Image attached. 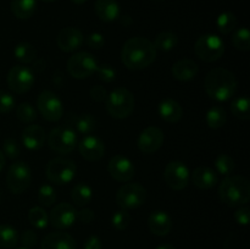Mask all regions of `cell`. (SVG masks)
Here are the masks:
<instances>
[{"instance_id": "obj_4", "label": "cell", "mask_w": 250, "mask_h": 249, "mask_svg": "<svg viewBox=\"0 0 250 249\" xmlns=\"http://www.w3.org/2000/svg\"><path fill=\"white\" fill-rule=\"evenodd\" d=\"M106 110L114 119L124 120L134 110V95L127 88L119 87L106 97Z\"/></svg>"}, {"instance_id": "obj_21", "label": "cell", "mask_w": 250, "mask_h": 249, "mask_svg": "<svg viewBox=\"0 0 250 249\" xmlns=\"http://www.w3.org/2000/svg\"><path fill=\"white\" fill-rule=\"evenodd\" d=\"M45 131L38 124H29L22 132V143L28 150H39L45 144Z\"/></svg>"}, {"instance_id": "obj_41", "label": "cell", "mask_w": 250, "mask_h": 249, "mask_svg": "<svg viewBox=\"0 0 250 249\" xmlns=\"http://www.w3.org/2000/svg\"><path fill=\"white\" fill-rule=\"evenodd\" d=\"M2 153L7 158L16 159L21 154V149H20L19 143L14 138H6L4 142V145H2Z\"/></svg>"}, {"instance_id": "obj_42", "label": "cell", "mask_w": 250, "mask_h": 249, "mask_svg": "<svg viewBox=\"0 0 250 249\" xmlns=\"http://www.w3.org/2000/svg\"><path fill=\"white\" fill-rule=\"evenodd\" d=\"M15 107V98L9 92L0 90V114H7Z\"/></svg>"}, {"instance_id": "obj_10", "label": "cell", "mask_w": 250, "mask_h": 249, "mask_svg": "<svg viewBox=\"0 0 250 249\" xmlns=\"http://www.w3.org/2000/svg\"><path fill=\"white\" fill-rule=\"evenodd\" d=\"M98 66L99 65L97 62V59L87 51L73 54L67 61L68 73L77 80L90 77L97 71Z\"/></svg>"}, {"instance_id": "obj_23", "label": "cell", "mask_w": 250, "mask_h": 249, "mask_svg": "<svg viewBox=\"0 0 250 249\" xmlns=\"http://www.w3.org/2000/svg\"><path fill=\"white\" fill-rule=\"evenodd\" d=\"M217 173L208 166H199L192 172V182L199 189H210L217 183Z\"/></svg>"}, {"instance_id": "obj_44", "label": "cell", "mask_w": 250, "mask_h": 249, "mask_svg": "<svg viewBox=\"0 0 250 249\" xmlns=\"http://www.w3.org/2000/svg\"><path fill=\"white\" fill-rule=\"evenodd\" d=\"M85 43H87V45L92 49H97V50L98 49H102L105 44L104 36H103L102 33H99V32L90 33L89 36L87 37V39H85Z\"/></svg>"}, {"instance_id": "obj_47", "label": "cell", "mask_w": 250, "mask_h": 249, "mask_svg": "<svg viewBox=\"0 0 250 249\" xmlns=\"http://www.w3.org/2000/svg\"><path fill=\"white\" fill-rule=\"evenodd\" d=\"M90 97H92L93 100H95L98 103L104 102V100H106L107 97L106 89L103 85H95V87H93L90 89Z\"/></svg>"}, {"instance_id": "obj_14", "label": "cell", "mask_w": 250, "mask_h": 249, "mask_svg": "<svg viewBox=\"0 0 250 249\" xmlns=\"http://www.w3.org/2000/svg\"><path fill=\"white\" fill-rule=\"evenodd\" d=\"M76 220H77V210L68 203H59L55 208H53L49 215V222L51 226L58 229L70 228Z\"/></svg>"}, {"instance_id": "obj_8", "label": "cell", "mask_w": 250, "mask_h": 249, "mask_svg": "<svg viewBox=\"0 0 250 249\" xmlns=\"http://www.w3.org/2000/svg\"><path fill=\"white\" fill-rule=\"evenodd\" d=\"M32 172L23 161H16L9 167L6 173V186L14 194H22L31 186Z\"/></svg>"}, {"instance_id": "obj_7", "label": "cell", "mask_w": 250, "mask_h": 249, "mask_svg": "<svg viewBox=\"0 0 250 249\" xmlns=\"http://www.w3.org/2000/svg\"><path fill=\"white\" fill-rule=\"evenodd\" d=\"M146 200V189L137 182L125 183L116 193V203L121 209H136Z\"/></svg>"}, {"instance_id": "obj_36", "label": "cell", "mask_w": 250, "mask_h": 249, "mask_svg": "<svg viewBox=\"0 0 250 249\" xmlns=\"http://www.w3.org/2000/svg\"><path fill=\"white\" fill-rule=\"evenodd\" d=\"M232 44L237 50L249 51L250 49V33L247 27H241L232 36Z\"/></svg>"}, {"instance_id": "obj_13", "label": "cell", "mask_w": 250, "mask_h": 249, "mask_svg": "<svg viewBox=\"0 0 250 249\" xmlns=\"http://www.w3.org/2000/svg\"><path fill=\"white\" fill-rule=\"evenodd\" d=\"M164 178L171 189L182 190L187 187L190 181L189 168L182 161H170L165 167Z\"/></svg>"}, {"instance_id": "obj_5", "label": "cell", "mask_w": 250, "mask_h": 249, "mask_svg": "<svg viewBox=\"0 0 250 249\" xmlns=\"http://www.w3.org/2000/svg\"><path fill=\"white\" fill-rule=\"evenodd\" d=\"M76 172H77L76 164L66 158L51 159L45 168L48 180L59 186L70 183L76 177Z\"/></svg>"}, {"instance_id": "obj_25", "label": "cell", "mask_w": 250, "mask_h": 249, "mask_svg": "<svg viewBox=\"0 0 250 249\" xmlns=\"http://www.w3.org/2000/svg\"><path fill=\"white\" fill-rule=\"evenodd\" d=\"M159 115L168 124H177L183 116V109L175 99H164L159 104Z\"/></svg>"}, {"instance_id": "obj_1", "label": "cell", "mask_w": 250, "mask_h": 249, "mask_svg": "<svg viewBox=\"0 0 250 249\" xmlns=\"http://www.w3.org/2000/svg\"><path fill=\"white\" fill-rule=\"evenodd\" d=\"M156 53L153 42L144 37H133L122 46L121 60L128 70H143L155 61Z\"/></svg>"}, {"instance_id": "obj_28", "label": "cell", "mask_w": 250, "mask_h": 249, "mask_svg": "<svg viewBox=\"0 0 250 249\" xmlns=\"http://www.w3.org/2000/svg\"><path fill=\"white\" fill-rule=\"evenodd\" d=\"M93 198V190L89 185L84 182H80L72 188L71 192V199L77 207H85L89 204Z\"/></svg>"}, {"instance_id": "obj_40", "label": "cell", "mask_w": 250, "mask_h": 249, "mask_svg": "<svg viewBox=\"0 0 250 249\" xmlns=\"http://www.w3.org/2000/svg\"><path fill=\"white\" fill-rule=\"evenodd\" d=\"M129 222H131V215L127 212V210L124 209L115 212L111 217L112 226L117 231H124V229H126L129 226Z\"/></svg>"}, {"instance_id": "obj_48", "label": "cell", "mask_w": 250, "mask_h": 249, "mask_svg": "<svg viewBox=\"0 0 250 249\" xmlns=\"http://www.w3.org/2000/svg\"><path fill=\"white\" fill-rule=\"evenodd\" d=\"M94 212L90 209H87V208H83L82 210L77 211V219L80 220L82 224H90V222L94 220Z\"/></svg>"}, {"instance_id": "obj_46", "label": "cell", "mask_w": 250, "mask_h": 249, "mask_svg": "<svg viewBox=\"0 0 250 249\" xmlns=\"http://www.w3.org/2000/svg\"><path fill=\"white\" fill-rule=\"evenodd\" d=\"M21 243L23 244V247H26V248H31V247L36 246L37 243L36 232L32 231V229H27V231H24L21 236Z\"/></svg>"}, {"instance_id": "obj_53", "label": "cell", "mask_w": 250, "mask_h": 249, "mask_svg": "<svg viewBox=\"0 0 250 249\" xmlns=\"http://www.w3.org/2000/svg\"><path fill=\"white\" fill-rule=\"evenodd\" d=\"M41 1H43V2H54L55 0H41Z\"/></svg>"}, {"instance_id": "obj_24", "label": "cell", "mask_w": 250, "mask_h": 249, "mask_svg": "<svg viewBox=\"0 0 250 249\" xmlns=\"http://www.w3.org/2000/svg\"><path fill=\"white\" fill-rule=\"evenodd\" d=\"M171 71H172V75L176 80L188 82L197 76L199 67H198L197 62L190 60V59H181L173 63Z\"/></svg>"}, {"instance_id": "obj_35", "label": "cell", "mask_w": 250, "mask_h": 249, "mask_svg": "<svg viewBox=\"0 0 250 249\" xmlns=\"http://www.w3.org/2000/svg\"><path fill=\"white\" fill-rule=\"evenodd\" d=\"M28 220L32 226L38 229H44L49 224V216L44 208L33 207L28 211Z\"/></svg>"}, {"instance_id": "obj_15", "label": "cell", "mask_w": 250, "mask_h": 249, "mask_svg": "<svg viewBox=\"0 0 250 249\" xmlns=\"http://www.w3.org/2000/svg\"><path fill=\"white\" fill-rule=\"evenodd\" d=\"M107 171L114 180L119 182H129L133 178L136 168L128 158L124 155H115L107 164Z\"/></svg>"}, {"instance_id": "obj_18", "label": "cell", "mask_w": 250, "mask_h": 249, "mask_svg": "<svg viewBox=\"0 0 250 249\" xmlns=\"http://www.w3.org/2000/svg\"><path fill=\"white\" fill-rule=\"evenodd\" d=\"M77 145L82 158L88 161L100 160L105 154L104 142L95 136H85Z\"/></svg>"}, {"instance_id": "obj_38", "label": "cell", "mask_w": 250, "mask_h": 249, "mask_svg": "<svg viewBox=\"0 0 250 249\" xmlns=\"http://www.w3.org/2000/svg\"><path fill=\"white\" fill-rule=\"evenodd\" d=\"M58 195L56 190L51 187L50 185H43L38 190V202L41 203L42 207H51L55 204Z\"/></svg>"}, {"instance_id": "obj_2", "label": "cell", "mask_w": 250, "mask_h": 249, "mask_svg": "<svg viewBox=\"0 0 250 249\" xmlns=\"http://www.w3.org/2000/svg\"><path fill=\"white\" fill-rule=\"evenodd\" d=\"M204 85L208 95L211 99L216 102H227L236 94L238 82L231 71L217 67L208 72Z\"/></svg>"}, {"instance_id": "obj_49", "label": "cell", "mask_w": 250, "mask_h": 249, "mask_svg": "<svg viewBox=\"0 0 250 249\" xmlns=\"http://www.w3.org/2000/svg\"><path fill=\"white\" fill-rule=\"evenodd\" d=\"M102 241L98 236H90L88 237L87 241L84 242L83 249H102Z\"/></svg>"}, {"instance_id": "obj_34", "label": "cell", "mask_w": 250, "mask_h": 249, "mask_svg": "<svg viewBox=\"0 0 250 249\" xmlns=\"http://www.w3.org/2000/svg\"><path fill=\"white\" fill-rule=\"evenodd\" d=\"M237 17L233 12L225 11L221 15H219L216 20V26L219 32L222 34H229L233 32L237 27Z\"/></svg>"}, {"instance_id": "obj_37", "label": "cell", "mask_w": 250, "mask_h": 249, "mask_svg": "<svg viewBox=\"0 0 250 249\" xmlns=\"http://www.w3.org/2000/svg\"><path fill=\"white\" fill-rule=\"evenodd\" d=\"M215 167H216L217 173L222 176H229L236 168V163L233 158H231L227 154H221L215 160Z\"/></svg>"}, {"instance_id": "obj_31", "label": "cell", "mask_w": 250, "mask_h": 249, "mask_svg": "<svg viewBox=\"0 0 250 249\" xmlns=\"http://www.w3.org/2000/svg\"><path fill=\"white\" fill-rule=\"evenodd\" d=\"M19 242V233L11 225H0V247L2 248H14Z\"/></svg>"}, {"instance_id": "obj_12", "label": "cell", "mask_w": 250, "mask_h": 249, "mask_svg": "<svg viewBox=\"0 0 250 249\" xmlns=\"http://www.w3.org/2000/svg\"><path fill=\"white\" fill-rule=\"evenodd\" d=\"M10 90L17 94L29 92L34 84V75L27 66L16 65L9 71L6 77Z\"/></svg>"}, {"instance_id": "obj_26", "label": "cell", "mask_w": 250, "mask_h": 249, "mask_svg": "<svg viewBox=\"0 0 250 249\" xmlns=\"http://www.w3.org/2000/svg\"><path fill=\"white\" fill-rule=\"evenodd\" d=\"M94 10L97 16L104 22L115 21L120 15V6L116 0H95Z\"/></svg>"}, {"instance_id": "obj_43", "label": "cell", "mask_w": 250, "mask_h": 249, "mask_svg": "<svg viewBox=\"0 0 250 249\" xmlns=\"http://www.w3.org/2000/svg\"><path fill=\"white\" fill-rule=\"evenodd\" d=\"M97 75L98 77L102 81H104L105 83H111L114 82L115 78H116V70L114 67H111L110 65H102L97 67Z\"/></svg>"}, {"instance_id": "obj_30", "label": "cell", "mask_w": 250, "mask_h": 249, "mask_svg": "<svg viewBox=\"0 0 250 249\" xmlns=\"http://www.w3.org/2000/svg\"><path fill=\"white\" fill-rule=\"evenodd\" d=\"M231 111L234 117L239 120H247L250 119V100L247 95H242V97L236 98L232 100L231 103Z\"/></svg>"}, {"instance_id": "obj_22", "label": "cell", "mask_w": 250, "mask_h": 249, "mask_svg": "<svg viewBox=\"0 0 250 249\" xmlns=\"http://www.w3.org/2000/svg\"><path fill=\"white\" fill-rule=\"evenodd\" d=\"M67 126L81 134H89L97 127V120L92 114H71L67 117Z\"/></svg>"}, {"instance_id": "obj_11", "label": "cell", "mask_w": 250, "mask_h": 249, "mask_svg": "<svg viewBox=\"0 0 250 249\" xmlns=\"http://www.w3.org/2000/svg\"><path fill=\"white\" fill-rule=\"evenodd\" d=\"M37 107L46 121L55 122L62 117L63 106L60 98L51 90H44L37 98Z\"/></svg>"}, {"instance_id": "obj_50", "label": "cell", "mask_w": 250, "mask_h": 249, "mask_svg": "<svg viewBox=\"0 0 250 249\" xmlns=\"http://www.w3.org/2000/svg\"><path fill=\"white\" fill-rule=\"evenodd\" d=\"M5 163H6V158H5L4 153L0 150V172H1L2 168L5 167Z\"/></svg>"}, {"instance_id": "obj_20", "label": "cell", "mask_w": 250, "mask_h": 249, "mask_svg": "<svg viewBox=\"0 0 250 249\" xmlns=\"http://www.w3.org/2000/svg\"><path fill=\"white\" fill-rule=\"evenodd\" d=\"M42 249H76V241L71 234L58 231L46 234L41 244Z\"/></svg>"}, {"instance_id": "obj_19", "label": "cell", "mask_w": 250, "mask_h": 249, "mask_svg": "<svg viewBox=\"0 0 250 249\" xmlns=\"http://www.w3.org/2000/svg\"><path fill=\"white\" fill-rule=\"evenodd\" d=\"M148 225L150 232L155 236H167L172 229V219L166 211L156 210V211L151 212L149 216Z\"/></svg>"}, {"instance_id": "obj_3", "label": "cell", "mask_w": 250, "mask_h": 249, "mask_svg": "<svg viewBox=\"0 0 250 249\" xmlns=\"http://www.w3.org/2000/svg\"><path fill=\"white\" fill-rule=\"evenodd\" d=\"M219 197L222 203L232 208L246 205L250 199V182L241 175L227 176L219 186Z\"/></svg>"}, {"instance_id": "obj_6", "label": "cell", "mask_w": 250, "mask_h": 249, "mask_svg": "<svg viewBox=\"0 0 250 249\" xmlns=\"http://www.w3.org/2000/svg\"><path fill=\"white\" fill-rule=\"evenodd\" d=\"M194 53L205 62H214L224 55V41L216 34H204L195 42Z\"/></svg>"}, {"instance_id": "obj_52", "label": "cell", "mask_w": 250, "mask_h": 249, "mask_svg": "<svg viewBox=\"0 0 250 249\" xmlns=\"http://www.w3.org/2000/svg\"><path fill=\"white\" fill-rule=\"evenodd\" d=\"M71 1H72L73 4H76V5H82V4H84L87 0H71Z\"/></svg>"}, {"instance_id": "obj_51", "label": "cell", "mask_w": 250, "mask_h": 249, "mask_svg": "<svg viewBox=\"0 0 250 249\" xmlns=\"http://www.w3.org/2000/svg\"><path fill=\"white\" fill-rule=\"evenodd\" d=\"M156 249H176V248L172 246V244L165 243V244H161V246H159Z\"/></svg>"}, {"instance_id": "obj_39", "label": "cell", "mask_w": 250, "mask_h": 249, "mask_svg": "<svg viewBox=\"0 0 250 249\" xmlns=\"http://www.w3.org/2000/svg\"><path fill=\"white\" fill-rule=\"evenodd\" d=\"M16 116L24 124H32L37 119V112L32 104H29V103H21L16 107Z\"/></svg>"}, {"instance_id": "obj_17", "label": "cell", "mask_w": 250, "mask_h": 249, "mask_svg": "<svg viewBox=\"0 0 250 249\" xmlns=\"http://www.w3.org/2000/svg\"><path fill=\"white\" fill-rule=\"evenodd\" d=\"M84 42V37L80 29L75 27H66L59 32L56 37V44L59 49L65 53H72L80 49Z\"/></svg>"}, {"instance_id": "obj_45", "label": "cell", "mask_w": 250, "mask_h": 249, "mask_svg": "<svg viewBox=\"0 0 250 249\" xmlns=\"http://www.w3.org/2000/svg\"><path fill=\"white\" fill-rule=\"evenodd\" d=\"M234 220L238 225H242V226H247L249 224L250 220V209L248 207H244L242 205L241 208L237 209V211L234 212Z\"/></svg>"}, {"instance_id": "obj_29", "label": "cell", "mask_w": 250, "mask_h": 249, "mask_svg": "<svg viewBox=\"0 0 250 249\" xmlns=\"http://www.w3.org/2000/svg\"><path fill=\"white\" fill-rule=\"evenodd\" d=\"M14 55L20 62L31 63L37 59V50L28 42H21L15 46Z\"/></svg>"}, {"instance_id": "obj_9", "label": "cell", "mask_w": 250, "mask_h": 249, "mask_svg": "<svg viewBox=\"0 0 250 249\" xmlns=\"http://www.w3.org/2000/svg\"><path fill=\"white\" fill-rule=\"evenodd\" d=\"M48 144L51 150L59 154H68L77 146V134L68 126L53 128L48 136Z\"/></svg>"}, {"instance_id": "obj_33", "label": "cell", "mask_w": 250, "mask_h": 249, "mask_svg": "<svg viewBox=\"0 0 250 249\" xmlns=\"http://www.w3.org/2000/svg\"><path fill=\"white\" fill-rule=\"evenodd\" d=\"M178 43V37L172 32H161L155 37L154 41V46L156 50L168 51L176 48Z\"/></svg>"}, {"instance_id": "obj_32", "label": "cell", "mask_w": 250, "mask_h": 249, "mask_svg": "<svg viewBox=\"0 0 250 249\" xmlns=\"http://www.w3.org/2000/svg\"><path fill=\"white\" fill-rule=\"evenodd\" d=\"M227 121V114L224 107L212 106L207 112V124L210 128L219 129L224 127Z\"/></svg>"}, {"instance_id": "obj_54", "label": "cell", "mask_w": 250, "mask_h": 249, "mask_svg": "<svg viewBox=\"0 0 250 249\" xmlns=\"http://www.w3.org/2000/svg\"><path fill=\"white\" fill-rule=\"evenodd\" d=\"M16 249H29V248H26V247H21V248H16Z\"/></svg>"}, {"instance_id": "obj_16", "label": "cell", "mask_w": 250, "mask_h": 249, "mask_svg": "<svg viewBox=\"0 0 250 249\" xmlns=\"http://www.w3.org/2000/svg\"><path fill=\"white\" fill-rule=\"evenodd\" d=\"M164 143V132L159 127H146L138 137L139 150L146 154H153L161 148Z\"/></svg>"}, {"instance_id": "obj_27", "label": "cell", "mask_w": 250, "mask_h": 249, "mask_svg": "<svg viewBox=\"0 0 250 249\" xmlns=\"http://www.w3.org/2000/svg\"><path fill=\"white\" fill-rule=\"evenodd\" d=\"M10 9L17 19L27 20L36 12L37 0H11Z\"/></svg>"}]
</instances>
